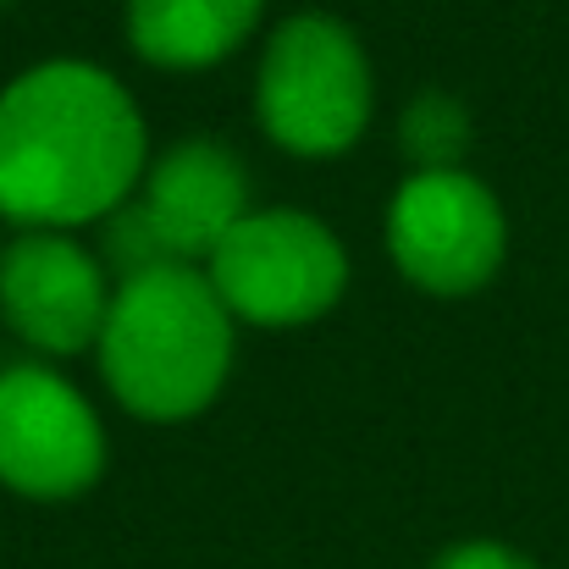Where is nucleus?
I'll return each mask as SVG.
<instances>
[{
    "label": "nucleus",
    "instance_id": "obj_4",
    "mask_svg": "<svg viewBox=\"0 0 569 569\" xmlns=\"http://www.w3.org/2000/svg\"><path fill=\"white\" fill-rule=\"evenodd\" d=\"M249 172L243 161L216 144V139H178L172 150H161L128 204H117L100 227H106V271L139 277L156 266H204L216 254V243L249 216Z\"/></svg>",
    "mask_w": 569,
    "mask_h": 569
},
{
    "label": "nucleus",
    "instance_id": "obj_10",
    "mask_svg": "<svg viewBox=\"0 0 569 569\" xmlns=\"http://www.w3.org/2000/svg\"><path fill=\"white\" fill-rule=\"evenodd\" d=\"M398 150L415 161V172H448V167H465V150H470V111L459 94H442V89H420L403 117H398Z\"/></svg>",
    "mask_w": 569,
    "mask_h": 569
},
{
    "label": "nucleus",
    "instance_id": "obj_9",
    "mask_svg": "<svg viewBox=\"0 0 569 569\" xmlns=\"http://www.w3.org/2000/svg\"><path fill=\"white\" fill-rule=\"evenodd\" d=\"M266 0H128L122 28L139 61L161 72H204L249 44Z\"/></svg>",
    "mask_w": 569,
    "mask_h": 569
},
{
    "label": "nucleus",
    "instance_id": "obj_2",
    "mask_svg": "<svg viewBox=\"0 0 569 569\" xmlns=\"http://www.w3.org/2000/svg\"><path fill=\"white\" fill-rule=\"evenodd\" d=\"M232 349L238 321L210 288L204 266H156L117 282L94 360L106 392L128 415L178 426L221 398Z\"/></svg>",
    "mask_w": 569,
    "mask_h": 569
},
{
    "label": "nucleus",
    "instance_id": "obj_5",
    "mask_svg": "<svg viewBox=\"0 0 569 569\" xmlns=\"http://www.w3.org/2000/svg\"><path fill=\"white\" fill-rule=\"evenodd\" d=\"M204 277L238 327L288 332L338 310V299L349 293V249L321 216L271 204L249 210L216 243Z\"/></svg>",
    "mask_w": 569,
    "mask_h": 569
},
{
    "label": "nucleus",
    "instance_id": "obj_6",
    "mask_svg": "<svg viewBox=\"0 0 569 569\" xmlns=\"http://www.w3.org/2000/svg\"><path fill=\"white\" fill-rule=\"evenodd\" d=\"M387 254L403 282L437 299H465L503 271L509 216L476 172H409L387 199Z\"/></svg>",
    "mask_w": 569,
    "mask_h": 569
},
{
    "label": "nucleus",
    "instance_id": "obj_7",
    "mask_svg": "<svg viewBox=\"0 0 569 569\" xmlns=\"http://www.w3.org/2000/svg\"><path fill=\"white\" fill-rule=\"evenodd\" d=\"M106 476V426L44 360L0 371V487L33 503L83 498Z\"/></svg>",
    "mask_w": 569,
    "mask_h": 569
},
{
    "label": "nucleus",
    "instance_id": "obj_3",
    "mask_svg": "<svg viewBox=\"0 0 569 569\" xmlns=\"http://www.w3.org/2000/svg\"><path fill=\"white\" fill-rule=\"evenodd\" d=\"M371 106V56L349 22L332 11H293L271 28L254 67V122L277 150L299 161H332L360 144Z\"/></svg>",
    "mask_w": 569,
    "mask_h": 569
},
{
    "label": "nucleus",
    "instance_id": "obj_8",
    "mask_svg": "<svg viewBox=\"0 0 569 569\" xmlns=\"http://www.w3.org/2000/svg\"><path fill=\"white\" fill-rule=\"evenodd\" d=\"M117 277L61 227H22L0 243V316L44 360H72L100 343Z\"/></svg>",
    "mask_w": 569,
    "mask_h": 569
},
{
    "label": "nucleus",
    "instance_id": "obj_11",
    "mask_svg": "<svg viewBox=\"0 0 569 569\" xmlns=\"http://www.w3.org/2000/svg\"><path fill=\"white\" fill-rule=\"evenodd\" d=\"M431 569H542L537 559H526L520 548L509 542H492V537H470V542H453L437 553Z\"/></svg>",
    "mask_w": 569,
    "mask_h": 569
},
{
    "label": "nucleus",
    "instance_id": "obj_1",
    "mask_svg": "<svg viewBox=\"0 0 569 569\" xmlns=\"http://www.w3.org/2000/svg\"><path fill=\"white\" fill-rule=\"evenodd\" d=\"M150 167V128L128 83L94 61H39L0 89V216L22 227H94Z\"/></svg>",
    "mask_w": 569,
    "mask_h": 569
}]
</instances>
